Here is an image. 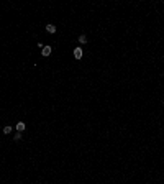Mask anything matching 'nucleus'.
Masks as SVG:
<instances>
[{
    "label": "nucleus",
    "instance_id": "4",
    "mask_svg": "<svg viewBox=\"0 0 164 184\" xmlns=\"http://www.w3.org/2000/svg\"><path fill=\"white\" fill-rule=\"evenodd\" d=\"M77 41L81 43V44H85V43H87V38H85V35H81V36L77 38Z\"/></svg>",
    "mask_w": 164,
    "mask_h": 184
},
{
    "label": "nucleus",
    "instance_id": "6",
    "mask_svg": "<svg viewBox=\"0 0 164 184\" xmlns=\"http://www.w3.org/2000/svg\"><path fill=\"white\" fill-rule=\"evenodd\" d=\"M8 133H12V127H10V125H7V127L3 128V135H8Z\"/></svg>",
    "mask_w": 164,
    "mask_h": 184
},
{
    "label": "nucleus",
    "instance_id": "1",
    "mask_svg": "<svg viewBox=\"0 0 164 184\" xmlns=\"http://www.w3.org/2000/svg\"><path fill=\"white\" fill-rule=\"evenodd\" d=\"M74 58H76V59H82V48L74 49Z\"/></svg>",
    "mask_w": 164,
    "mask_h": 184
},
{
    "label": "nucleus",
    "instance_id": "5",
    "mask_svg": "<svg viewBox=\"0 0 164 184\" xmlns=\"http://www.w3.org/2000/svg\"><path fill=\"white\" fill-rule=\"evenodd\" d=\"M16 130H18V132H23V130H25V123L18 122V123H16Z\"/></svg>",
    "mask_w": 164,
    "mask_h": 184
},
{
    "label": "nucleus",
    "instance_id": "3",
    "mask_svg": "<svg viewBox=\"0 0 164 184\" xmlns=\"http://www.w3.org/2000/svg\"><path fill=\"white\" fill-rule=\"evenodd\" d=\"M46 31H48V33H51V35H54V33H56V26L53 25V23L46 25Z\"/></svg>",
    "mask_w": 164,
    "mask_h": 184
},
{
    "label": "nucleus",
    "instance_id": "2",
    "mask_svg": "<svg viewBox=\"0 0 164 184\" xmlns=\"http://www.w3.org/2000/svg\"><path fill=\"white\" fill-rule=\"evenodd\" d=\"M51 51H53V49H51V46H44V48H43V53H41V54H43L44 58H48V56L51 54Z\"/></svg>",
    "mask_w": 164,
    "mask_h": 184
},
{
    "label": "nucleus",
    "instance_id": "7",
    "mask_svg": "<svg viewBox=\"0 0 164 184\" xmlns=\"http://www.w3.org/2000/svg\"><path fill=\"white\" fill-rule=\"evenodd\" d=\"M13 140H15V141L21 140V132H16V133H15V137H13Z\"/></svg>",
    "mask_w": 164,
    "mask_h": 184
}]
</instances>
